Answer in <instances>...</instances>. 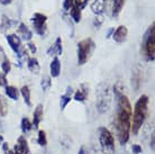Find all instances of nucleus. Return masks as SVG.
I'll list each match as a JSON object with an SVG mask.
<instances>
[{
  "label": "nucleus",
  "mask_w": 155,
  "mask_h": 154,
  "mask_svg": "<svg viewBox=\"0 0 155 154\" xmlns=\"http://www.w3.org/2000/svg\"><path fill=\"white\" fill-rule=\"evenodd\" d=\"M114 93L116 97L115 128L119 143L121 145H125L129 141L133 108L128 97L124 93V88L120 82H117L114 85Z\"/></svg>",
  "instance_id": "obj_1"
},
{
  "label": "nucleus",
  "mask_w": 155,
  "mask_h": 154,
  "mask_svg": "<svg viewBox=\"0 0 155 154\" xmlns=\"http://www.w3.org/2000/svg\"><path fill=\"white\" fill-rule=\"evenodd\" d=\"M148 114V97L146 95H142L136 101L134 107V114L132 115V126L130 132L134 134H138L140 129L143 126Z\"/></svg>",
  "instance_id": "obj_2"
},
{
  "label": "nucleus",
  "mask_w": 155,
  "mask_h": 154,
  "mask_svg": "<svg viewBox=\"0 0 155 154\" xmlns=\"http://www.w3.org/2000/svg\"><path fill=\"white\" fill-rule=\"evenodd\" d=\"M142 54L146 61L154 62L155 59V24L152 23L145 32L142 41Z\"/></svg>",
  "instance_id": "obj_3"
},
{
  "label": "nucleus",
  "mask_w": 155,
  "mask_h": 154,
  "mask_svg": "<svg viewBox=\"0 0 155 154\" xmlns=\"http://www.w3.org/2000/svg\"><path fill=\"white\" fill-rule=\"evenodd\" d=\"M113 102L111 90L108 83H100L97 88V110L100 114H105L110 109Z\"/></svg>",
  "instance_id": "obj_4"
},
{
  "label": "nucleus",
  "mask_w": 155,
  "mask_h": 154,
  "mask_svg": "<svg viewBox=\"0 0 155 154\" xmlns=\"http://www.w3.org/2000/svg\"><path fill=\"white\" fill-rule=\"evenodd\" d=\"M94 49H96V43L93 42V39L90 38V37L82 39L78 43V64L79 65H84L85 63L90 60Z\"/></svg>",
  "instance_id": "obj_5"
},
{
  "label": "nucleus",
  "mask_w": 155,
  "mask_h": 154,
  "mask_svg": "<svg viewBox=\"0 0 155 154\" xmlns=\"http://www.w3.org/2000/svg\"><path fill=\"white\" fill-rule=\"evenodd\" d=\"M99 143L104 154H115V139L108 128L101 126L98 129Z\"/></svg>",
  "instance_id": "obj_6"
},
{
  "label": "nucleus",
  "mask_w": 155,
  "mask_h": 154,
  "mask_svg": "<svg viewBox=\"0 0 155 154\" xmlns=\"http://www.w3.org/2000/svg\"><path fill=\"white\" fill-rule=\"evenodd\" d=\"M31 20L36 34L44 37L47 33V16L42 12H35Z\"/></svg>",
  "instance_id": "obj_7"
},
{
  "label": "nucleus",
  "mask_w": 155,
  "mask_h": 154,
  "mask_svg": "<svg viewBox=\"0 0 155 154\" xmlns=\"http://www.w3.org/2000/svg\"><path fill=\"white\" fill-rule=\"evenodd\" d=\"M6 39H7V43L9 44L10 49L14 51V53L17 54V56L19 59V62L21 63L25 55H27V52H26V50L23 49L21 39L19 38V36L17 34H8L6 36Z\"/></svg>",
  "instance_id": "obj_8"
},
{
  "label": "nucleus",
  "mask_w": 155,
  "mask_h": 154,
  "mask_svg": "<svg viewBox=\"0 0 155 154\" xmlns=\"http://www.w3.org/2000/svg\"><path fill=\"white\" fill-rule=\"evenodd\" d=\"M14 153L15 154H31L29 146H28V142L25 136H19L17 139L15 147H14Z\"/></svg>",
  "instance_id": "obj_9"
},
{
  "label": "nucleus",
  "mask_w": 155,
  "mask_h": 154,
  "mask_svg": "<svg viewBox=\"0 0 155 154\" xmlns=\"http://www.w3.org/2000/svg\"><path fill=\"white\" fill-rule=\"evenodd\" d=\"M142 81H143V70L140 69V66H135L133 69L132 73V87L135 91H138L142 85Z\"/></svg>",
  "instance_id": "obj_10"
},
{
  "label": "nucleus",
  "mask_w": 155,
  "mask_h": 154,
  "mask_svg": "<svg viewBox=\"0 0 155 154\" xmlns=\"http://www.w3.org/2000/svg\"><path fill=\"white\" fill-rule=\"evenodd\" d=\"M127 35H128V28L125 25H119L117 27L116 29L114 31L113 33V38L116 43H124L127 38Z\"/></svg>",
  "instance_id": "obj_11"
},
{
  "label": "nucleus",
  "mask_w": 155,
  "mask_h": 154,
  "mask_svg": "<svg viewBox=\"0 0 155 154\" xmlns=\"http://www.w3.org/2000/svg\"><path fill=\"white\" fill-rule=\"evenodd\" d=\"M17 35L19 36V38L21 41H26L29 42L33 38V32L29 29V27L24 23H19L18 28H17Z\"/></svg>",
  "instance_id": "obj_12"
},
{
  "label": "nucleus",
  "mask_w": 155,
  "mask_h": 154,
  "mask_svg": "<svg viewBox=\"0 0 155 154\" xmlns=\"http://www.w3.org/2000/svg\"><path fill=\"white\" fill-rule=\"evenodd\" d=\"M62 53H63L62 38L61 37H56L55 42L47 50V55H50V56H58V55H62Z\"/></svg>",
  "instance_id": "obj_13"
},
{
  "label": "nucleus",
  "mask_w": 155,
  "mask_h": 154,
  "mask_svg": "<svg viewBox=\"0 0 155 154\" xmlns=\"http://www.w3.org/2000/svg\"><path fill=\"white\" fill-rule=\"evenodd\" d=\"M17 25V22L10 19L7 15L1 16V20H0V33L5 34L7 31H9L10 28H12V26Z\"/></svg>",
  "instance_id": "obj_14"
},
{
  "label": "nucleus",
  "mask_w": 155,
  "mask_h": 154,
  "mask_svg": "<svg viewBox=\"0 0 155 154\" xmlns=\"http://www.w3.org/2000/svg\"><path fill=\"white\" fill-rule=\"evenodd\" d=\"M90 8L93 14L97 16H101L106 10V0H93L90 5Z\"/></svg>",
  "instance_id": "obj_15"
},
{
  "label": "nucleus",
  "mask_w": 155,
  "mask_h": 154,
  "mask_svg": "<svg viewBox=\"0 0 155 154\" xmlns=\"http://www.w3.org/2000/svg\"><path fill=\"white\" fill-rule=\"evenodd\" d=\"M43 119V105L38 104L36 106L35 110H34V114H33V127L37 128L39 127V124Z\"/></svg>",
  "instance_id": "obj_16"
},
{
  "label": "nucleus",
  "mask_w": 155,
  "mask_h": 154,
  "mask_svg": "<svg viewBox=\"0 0 155 154\" xmlns=\"http://www.w3.org/2000/svg\"><path fill=\"white\" fill-rule=\"evenodd\" d=\"M50 73L52 78H58L61 73V61L58 56H54L50 64Z\"/></svg>",
  "instance_id": "obj_17"
},
{
  "label": "nucleus",
  "mask_w": 155,
  "mask_h": 154,
  "mask_svg": "<svg viewBox=\"0 0 155 154\" xmlns=\"http://www.w3.org/2000/svg\"><path fill=\"white\" fill-rule=\"evenodd\" d=\"M88 92H89V89H88V87H87L85 83H83V85H81V87L79 88V90L75 91L73 99L75 101H79V102H83V101L87 99V97H88Z\"/></svg>",
  "instance_id": "obj_18"
},
{
  "label": "nucleus",
  "mask_w": 155,
  "mask_h": 154,
  "mask_svg": "<svg viewBox=\"0 0 155 154\" xmlns=\"http://www.w3.org/2000/svg\"><path fill=\"white\" fill-rule=\"evenodd\" d=\"M72 100V87H68L66 88L65 93H63L61 96V100H60V108L61 110H64L66 108V106L70 104V101Z\"/></svg>",
  "instance_id": "obj_19"
},
{
  "label": "nucleus",
  "mask_w": 155,
  "mask_h": 154,
  "mask_svg": "<svg viewBox=\"0 0 155 154\" xmlns=\"http://www.w3.org/2000/svg\"><path fill=\"white\" fill-rule=\"evenodd\" d=\"M27 68L34 74H38L41 72V65L36 58H27Z\"/></svg>",
  "instance_id": "obj_20"
},
{
  "label": "nucleus",
  "mask_w": 155,
  "mask_h": 154,
  "mask_svg": "<svg viewBox=\"0 0 155 154\" xmlns=\"http://www.w3.org/2000/svg\"><path fill=\"white\" fill-rule=\"evenodd\" d=\"M125 2H126V0H114L113 9H111V14H113L114 18H117L119 16V14L121 12L125 6Z\"/></svg>",
  "instance_id": "obj_21"
},
{
  "label": "nucleus",
  "mask_w": 155,
  "mask_h": 154,
  "mask_svg": "<svg viewBox=\"0 0 155 154\" xmlns=\"http://www.w3.org/2000/svg\"><path fill=\"white\" fill-rule=\"evenodd\" d=\"M6 88V95H7L12 100L14 101H17L18 100V98H19V90L14 87V85H6L5 87Z\"/></svg>",
  "instance_id": "obj_22"
},
{
  "label": "nucleus",
  "mask_w": 155,
  "mask_h": 154,
  "mask_svg": "<svg viewBox=\"0 0 155 154\" xmlns=\"http://www.w3.org/2000/svg\"><path fill=\"white\" fill-rule=\"evenodd\" d=\"M20 95L23 96V99L25 101V104L27 105L28 107L31 106V89L28 85H24L23 88L20 89Z\"/></svg>",
  "instance_id": "obj_23"
},
{
  "label": "nucleus",
  "mask_w": 155,
  "mask_h": 154,
  "mask_svg": "<svg viewBox=\"0 0 155 154\" xmlns=\"http://www.w3.org/2000/svg\"><path fill=\"white\" fill-rule=\"evenodd\" d=\"M70 17L72 18V20H73L75 24H78V23H80V22H81V18H82L81 10H80V9H79V8H78L75 5H74L72 8H71Z\"/></svg>",
  "instance_id": "obj_24"
},
{
  "label": "nucleus",
  "mask_w": 155,
  "mask_h": 154,
  "mask_svg": "<svg viewBox=\"0 0 155 154\" xmlns=\"http://www.w3.org/2000/svg\"><path fill=\"white\" fill-rule=\"evenodd\" d=\"M41 87H42V90L44 92H46L51 89L52 87V79H51L50 75L47 74H44L42 77V82H41Z\"/></svg>",
  "instance_id": "obj_25"
},
{
  "label": "nucleus",
  "mask_w": 155,
  "mask_h": 154,
  "mask_svg": "<svg viewBox=\"0 0 155 154\" xmlns=\"http://www.w3.org/2000/svg\"><path fill=\"white\" fill-rule=\"evenodd\" d=\"M21 131H23L24 134H28L29 132L31 131V128H33V124L29 119H28L27 117H23L21 118Z\"/></svg>",
  "instance_id": "obj_26"
},
{
  "label": "nucleus",
  "mask_w": 155,
  "mask_h": 154,
  "mask_svg": "<svg viewBox=\"0 0 155 154\" xmlns=\"http://www.w3.org/2000/svg\"><path fill=\"white\" fill-rule=\"evenodd\" d=\"M8 112V104L6 99L4 98V96L0 93V116L5 117Z\"/></svg>",
  "instance_id": "obj_27"
},
{
  "label": "nucleus",
  "mask_w": 155,
  "mask_h": 154,
  "mask_svg": "<svg viewBox=\"0 0 155 154\" xmlns=\"http://www.w3.org/2000/svg\"><path fill=\"white\" fill-rule=\"evenodd\" d=\"M1 70H2V73L5 75H7L9 72H10V70H12V62L8 58H6L4 61L1 62Z\"/></svg>",
  "instance_id": "obj_28"
},
{
  "label": "nucleus",
  "mask_w": 155,
  "mask_h": 154,
  "mask_svg": "<svg viewBox=\"0 0 155 154\" xmlns=\"http://www.w3.org/2000/svg\"><path fill=\"white\" fill-rule=\"evenodd\" d=\"M37 143L41 146H46L47 144V139H46V133L44 131L38 132V139H37Z\"/></svg>",
  "instance_id": "obj_29"
},
{
  "label": "nucleus",
  "mask_w": 155,
  "mask_h": 154,
  "mask_svg": "<svg viewBox=\"0 0 155 154\" xmlns=\"http://www.w3.org/2000/svg\"><path fill=\"white\" fill-rule=\"evenodd\" d=\"M74 6V0H64L63 1V5H62V8H63V12H68L71 10V8Z\"/></svg>",
  "instance_id": "obj_30"
},
{
  "label": "nucleus",
  "mask_w": 155,
  "mask_h": 154,
  "mask_svg": "<svg viewBox=\"0 0 155 154\" xmlns=\"http://www.w3.org/2000/svg\"><path fill=\"white\" fill-rule=\"evenodd\" d=\"M88 1H89V0H74V5H75L80 10H82V9H84L85 6L88 5Z\"/></svg>",
  "instance_id": "obj_31"
},
{
  "label": "nucleus",
  "mask_w": 155,
  "mask_h": 154,
  "mask_svg": "<svg viewBox=\"0 0 155 154\" xmlns=\"http://www.w3.org/2000/svg\"><path fill=\"white\" fill-rule=\"evenodd\" d=\"M102 23H104V17H102V16H97V18L93 22V25H94L96 28H99Z\"/></svg>",
  "instance_id": "obj_32"
},
{
  "label": "nucleus",
  "mask_w": 155,
  "mask_h": 154,
  "mask_svg": "<svg viewBox=\"0 0 155 154\" xmlns=\"http://www.w3.org/2000/svg\"><path fill=\"white\" fill-rule=\"evenodd\" d=\"M2 151H4L5 154H15V153H14V151L9 149V146H8V143H6V142L2 143Z\"/></svg>",
  "instance_id": "obj_33"
},
{
  "label": "nucleus",
  "mask_w": 155,
  "mask_h": 154,
  "mask_svg": "<svg viewBox=\"0 0 155 154\" xmlns=\"http://www.w3.org/2000/svg\"><path fill=\"white\" fill-rule=\"evenodd\" d=\"M7 85V79L2 72H0V87H6Z\"/></svg>",
  "instance_id": "obj_34"
},
{
  "label": "nucleus",
  "mask_w": 155,
  "mask_h": 154,
  "mask_svg": "<svg viewBox=\"0 0 155 154\" xmlns=\"http://www.w3.org/2000/svg\"><path fill=\"white\" fill-rule=\"evenodd\" d=\"M132 150H133V153L134 154H140L142 153V147L138 145V144H134L132 146Z\"/></svg>",
  "instance_id": "obj_35"
},
{
  "label": "nucleus",
  "mask_w": 155,
  "mask_h": 154,
  "mask_svg": "<svg viewBox=\"0 0 155 154\" xmlns=\"http://www.w3.org/2000/svg\"><path fill=\"white\" fill-rule=\"evenodd\" d=\"M28 49L31 50V53H34V54H35L36 51H37V49H36V45L34 44V43H31V42L28 43Z\"/></svg>",
  "instance_id": "obj_36"
},
{
  "label": "nucleus",
  "mask_w": 155,
  "mask_h": 154,
  "mask_svg": "<svg viewBox=\"0 0 155 154\" xmlns=\"http://www.w3.org/2000/svg\"><path fill=\"white\" fill-rule=\"evenodd\" d=\"M6 58H7V56H6V53H5L4 49L1 47V45H0V62H2Z\"/></svg>",
  "instance_id": "obj_37"
},
{
  "label": "nucleus",
  "mask_w": 155,
  "mask_h": 154,
  "mask_svg": "<svg viewBox=\"0 0 155 154\" xmlns=\"http://www.w3.org/2000/svg\"><path fill=\"white\" fill-rule=\"evenodd\" d=\"M78 154H89V152H88V150H87L85 146H81L80 150H79V152H78Z\"/></svg>",
  "instance_id": "obj_38"
},
{
  "label": "nucleus",
  "mask_w": 155,
  "mask_h": 154,
  "mask_svg": "<svg viewBox=\"0 0 155 154\" xmlns=\"http://www.w3.org/2000/svg\"><path fill=\"white\" fill-rule=\"evenodd\" d=\"M14 1V0H0V5H2V6H8V5H10Z\"/></svg>",
  "instance_id": "obj_39"
},
{
  "label": "nucleus",
  "mask_w": 155,
  "mask_h": 154,
  "mask_svg": "<svg viewBox=\"0 0 155 154\" xmlns=\"http://www.w3.org/2000/svg\"><path fill=\"white\" fill-rule=\"evenodd\" d=\"M114 31H115V29H114L113 27H110V28H109V31H108V33H107V35H106V37H107V38H110V36H113Z\"/></svg>",
  "instance_id": "obj_40"
},
{
  "label": "nucleus",
  "mask_w": 155,
  "mask_h": 154,
  "mask_svg": "<svg viewBox=\"0 0 155 154\" xmlns=\"http://www.w3.org/2000/svg\"><path fill=\"white\" fill-rule=\"evenodd\" d=\"M151 147H152V151H154V132L152 133V137H151Z\"/></svg>",
  "instance_id": "obj_41"
}]
</instances>
